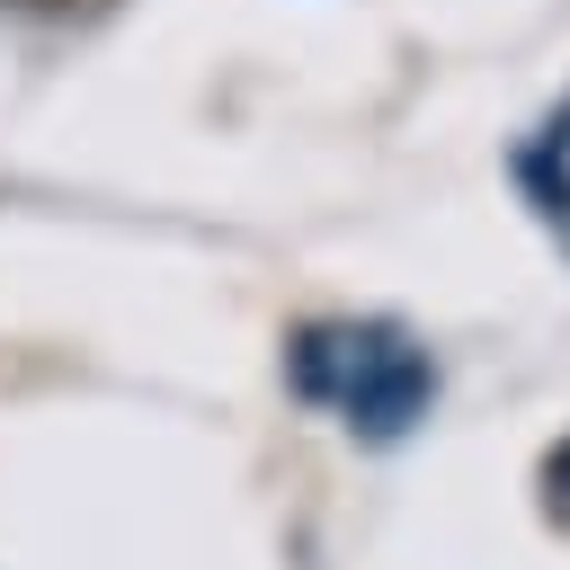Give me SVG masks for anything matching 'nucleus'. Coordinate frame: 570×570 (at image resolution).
Here are the masks:
<instances>
[{"mask_svg": "<svg viewBox=\"0 0 570 570\" xmlns=\"http://www.w3.org/2000/svg\"><path fill=\"white\" fill-rule=\"evenodd\" d=\"M294 383L330 410H347L365 436H392L419 419V401L436 392L428 347H410L392 321H312L294 338Z\"/></svg>", "mask_w": 570, "mask_h": 570, "instance_id": "obj_1", "label": "nucleus"}, {"mask_svg": "<svg viewBox=\"0 0 570 570\" xmlns=\"http://www.w3.org/2000/svg\"><path fill=\"white\" fill-rule=\"evenodd\" d=\"M552 499H561V508H570V445H561V454H552Z\"/></svg>", "mask_w": 570, "mask_h": 570, "instance_id": "obj_2", "label": "nucleus"}, {"mask_svg": "<svg viewBox=\"0 0 570 570\" xmlns=\"http://www.w3.org/2000/svg\"><path fill=\"white\" fill-rule=\"evenodd\" d=\"M53 9H98V0H53Z\"/></svg>", "mask_w": 570, "mask_h": 570, "instance_id": "obj_3", "label": "nucleus"}]
</instances>
